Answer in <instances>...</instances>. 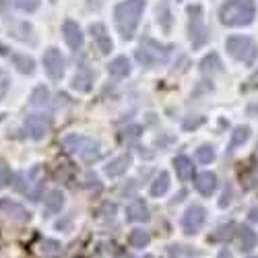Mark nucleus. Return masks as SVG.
<instances>
[{"mask_svg": "<svg viewBox=\"0 0 258 258\" xmlns=\"http://www.w3.org/2000/svg\"><path fill=\"white\" fill-rule=\"evenodd\" d=\"M145 7H147L145 0H124V3H120L116 7L114 21H116V29L122 35V39L128 41L135 37Z\"/></svg>", "mask_w": 258, "mask_h": 258, "instance_id": "1", "label": "nucleus"}, {"mask_svg": "<svg viewBox=\"0 0 258 258\" xmlns=\"http://www.w3.org/2000/svg\"><path fill=\"white\" fill-rule=\"evenodd\" d=\"M256 17L254 0H227L219 11V19L225 27H246Z\"/></svg>", "mask_w": 258, "mask_h": 258, "instance_id": "2", "label": "nucleus"}, {"mask_svg": "<svg viewBox=\"0 0 258 258\" xmlns=\"http://www.w3.org/2000/svg\"><path fill=\"white\" fill-rule=\"evenodd\" d=\"M171 50H174V46H163V44H159V41H155L151 37H145L141 41L139 50L135 52V56L143 67L157 69V67H161V64H165L169 60Z\"/></svg>", "mask_w": 258, "mask_h": 258, "instance_id": "3", "label": "nucleus"}, {"mask_svg": "<svg viewBox=\"0 0 258 258\" xmlns=\"http://www.w3.org/2000/svg\"><path fill=\"white\" fill-rule=\"evenodd\" d=\"M225 50H227V54L231 58L248 64V67H252V64L256 62V58H258V44L248 35H231V37H227Z\"/></svg>", "mask_w": 258, "mask_h": 258, "instance_id": "4", "label": "nucleus"}, {"mask_svg": "<svg viewBox=\"0 0 258 258\" xmlns=\"http://www.w3.org/2000/svg\"><path fill=\"white\" fill-rule=\"evenodd\" d=\"M62 145H64V149H67L69 153L81 157L83 161H93L101 153L99 143L89 139V137H83V135H67L62 139Z\"/></svg>", "mask_w": 258, "mask_h": 258, "instance_id": "5", "label": "nucleus"}, {"mask_svg": "<svg viewBox=\"0 0 258 258\" xmlns=\"http://www.w3.org/2000/svg\"><path fill=\"white\" fill-rule=\"evenodd\" d=\"M188 15H190V23H188V37L190 44L195 50L203 48L209 41V29L203 23V7L201 5H192L188 7Z\"/></svg>", "mask_w": 258, "mask_h": 258, "instance_id": "6", "label": "nucleus"}, {"mask_svg": "<svg viewBox=\"0 0 258 258\" xmlns=\"http://www.w3.org/2000/svg\"><path fill=\"white\" fill-rule=\"evenodd\" d=\"M25 128L31 139H35V141L44 139L52 128V116L50 114H29L25 118Z\"/></svg>", "mask_w": 258, "mask_h": 258, "instance_id": "7", "label": "nucleus"}, {"mask_svg": "<svg viewBox=\"0 0 258 258\" xmlns=\"http://www.w3.org/2000/svg\"><path fill=\"white\" fill-rule=\"evenodd\" d=\"M205 221H207V211H205V207L192 205V207H188L186 213H184L182 227H184V231H186L188 235H192V233L201 231V227L205 225Z\"/></svg>", "mask_w": 258, "mask_h": 258, "instance_id": "8", "label": "nucleus"}, {"mask_svg": "<svg viewBox=\"0 0 258 258\" xmlns=\"http://www.w3.org/2000/svg\"><path fill=\"white\" fill-rule=\"evenodd\" d=\"M64 67H67V62H64V56L56 50V48H48L44 52V69L48 73V77L52 81H60L62 75H64Z\"/></svg>", "mask_w": 258, "mask_h": 258, "instance_id": "9", "label": "nucleus"}, {"mask_svg": "<svg viewBox=\"0 0 258 258\" xmlns=\"http://www.w3.org/2000/svg\"><path fill=\"white\" fill-rule=\"evenodd\" d=\"M21 178L25 180V186H21L19 190L25 192L31 201H39V192L44 188V182H41V167H37V165L31 167L27 174H23Z\"/></svg>", "mask_w": 258, "mask_h": 258, "instance_id": "10", "label": "nucleus"}, {"mask_svg": "<svg viewBox=\"0 0 258 258\" xmlns=\"http://www.w3.org/2000/svg\"><path fill=\"white\" fill-rule=\"evenodd\" d=\"M0 211H3V215H7L9 219L13 221H19V223H25L31 219V213L21 205L17 201H11V199H3L0 201Z\"/></svg>", "mask_w": 258, "mask_h": 258, "instance_id": "11", "label": "nucleus"}, {"mask_svg": "<svg viewBox=\"0 0 258 258\" xmlns=\"http://www.w3.org/2000/svg\"><path fill=\"white\" fill-rule=\"evenodd\" d=\"M62 35H64V41H67V46L71 50H81L83 48V31L81 27L75 23V21H64V25H62Z\"/></svg>", "mask_w": 258, "mask_h": 258, "instance_id": "12", "label": "nucleus"}, {"mask_svg": "<svg viewBox=\"0 0 258 258\" xmlns=\"http://www.w3.org/2000/svg\"><path fill=\"white\" fill-rule=\"evenodd\" d=\"M91 35H93V39H95V44H97V48H99V52L101 54H110L112 52V39H110V33H107V29H105V25L103 23H93L91 25Z\"/></svg>", "mask_w": 258, "mask_h": 258, "instance_id": "13", "label": "nucleus"}, {"mask_svg": "<svg viewBox=\"0 0 258 258\" xmlns=\"http://www.w3.org/2000/svg\"><path fill=\"white\" fill-rule=\"evenodd\" d=\"M195 188L199 195L203 197H211L215 188H217V176L213 174V171H203V174H199L195 178Z\"/></svg>", "mask_w": 258, "mask_h": 258, "instance_id": "14", "label": "nucleus"}, {"mask_svg": "<svg viewBox=\"0 0 258 258\" xmlns=\"http://www.w3.org/2000/svg\"><path fill=\"white\" fill-rule=\"evenodd\" d=\"M91 87H93V73L89 71V67L81 64L77 75L73 77V89L87 93V91H91Z\"/></svg>", "mask_w": 258, "mask_h": 258, "instance_id": "15", "label": "nucleus"}, {"mask_svg": "<svg viewBox=\"0 0 258 258\" xmlns=\"http://www.w3.org/2000/svg\"><path fill=\"white\" fill-rule=\"evenodd\" d=\"M131 163H133V157H131V153L120 155V157L112 159L110 163L105 165V176H110V178H120L122 174H126V169L131 167Z\"/></svg>", "mask_w": 258, "mask_h": 258, "instance_id": "16", "label": "nucleus"}, {"mask_svg": "<svg viewBox=\"0 0 258 258\" xmlns=\"http://www.w3.org/2000/svg\"><path fill=\"white\" fill-rule=\"evenodd\" d=\"M62 207H64V195H62L60 190H50L46 201H44V213H46V217L60 213Z\"/></svg>", "mask_w": 258, "mask_h": 258, "instance_id": "17", "label": "nucleus"}, {"mask_svg": "<svg viewBox=\"0 0 258 258\" xmlns=\"http://www.w3.org/2000/svg\"><path fill=\"white\" fill-rule=\"evenodd\" d=\"M238 242H240V250L242 252H250L258 244V235H256V231H252V227L242 225L238 229Z\"/></svg>", "mask_w": 258, "mask_h": 258, "instance_id": "18", "label": "nucleus"}, {"mask_svg": "<svg viewBox=\"0 0 258 258\" xmlns=\"http://www.w3.org/2000/svg\"><path fill=\"white\" fill-rule=\"evenodd\" d=\"M107 73H110L114 79H124L131 75V62H128L126 56H118L110 62V67H107Z\"/></svg>", "mask_w": 258, "mask_h": 258, "instance_id": "19", "label": "nucleus"}, {"mask_svg": "<svg viewBox=\"0 0 258 258\" xmlns=\"http://www.w3.org/2000/svg\"><path fill=\"white\" fill-rule=\"evenodd\" d=\"M126 219L128 221H149V207L143 201H135L126 209Z\"/></svg>", "mask_w": 258, "mask_h": 258, "instance_id": "20", "label": "nucleus"}, {"mask_svg": "<svg viewBox=\"0 0 258 258\" xmlns=\"http://www.w3.org/2000/svg\"><path fill=\"white\" fill-rule=\"evenodd\" d=\"M174 167H176V174L182 182H188L192 178V174H195V165H192V161L186 157V155H180L174 159Z\"/></svg>", "mask_w": 258, "mask_h": 258, "instance_id": "21", "label": "nucleus"}, {"mask_svg": "<svg viewBox=\"0 0 258 258\" xmlns=\"http://www.w3.org/2000/svg\"><path fill=\"white\" fill-rule=\"evenodd\" d=\"M11 60H13V64L17 67L19 73H23V75H33V71H35V62H33V58H29V56H25V54H11Z\"/></svg>", "mask_w": 258, "mask_h": 258, "instance_id": "22", "label": "nucleus"}, {"mask_svg": "<svg viewBox=\"0 0 258 258\" xmlns=\"http://www.w3.org/2000/svg\"><path fill=\"white\" fill-rule=\"evenodd\" d=\"M250 139V126H238L231 133V141H229V153H233L238 147H242L246 141Z\"/></svg>", "mask_w": 258, "mask_h": 258, "instance_id": "23", "label": "nucleus"}, {"mask_svg": "<svg viewBox=\"0 0 258 258\" xmlns=\"http://www.w3.org/2000/svg\"><path fill=\"white\" fill-rule=\"evenodd\" d=\"M167 190H169V174H167V171H161V174L151 184V197H155V199L163 197Z\"/></svg>", "mask_w": 258, "mask_h": 258, "instance_id": "24", "label": "nucleus"}, {"mask_svg": "<svg viewBox=\"0 0 258 258\" xmlns=\"http://www.w3.org/2000/svg\"><path fill=\"white\" fill-rule=\"evenodd\" d=\"M157 21H159L161 29L165 33H169V29H171V11H169L167 0H163V3L157 7Z\"/></svg>", "mask_w": 258, "mask_h": 258, "instance_id": "25", "label": "nucleus"}, {"mask_svg": "<svg viewBox=\"0 0 258 258\" xmlns=\"http://www.w3.org/2000/svg\"><path fill=\"white\" fill-rule=\"evenodd\" d=\"M201 71L207 75H213V73H219L221 71V60H219V56L215 54V52H211L209 56H205L203 58V62H201Z\"/></svg>", "mask_w": 258, "mask_h": 258, "instance_id": "26", "label": "nucleus"}, {"mask_svg": "<svg viewBox=\"0 0 258 258\" xmlns=\"http://www.w3.org/2000/svg\"><path fill=\"white\" fill-rule=\"evenodd\" d=\"M149 242H151V235H149L147 231H143V229H133L131 235H128V244H131L133 248H147Z\"/></svg>", "mask_w": 258, "mask_h": 258, "instance_id": "27", "label": "nucleus"}, {"mask_svg": "<svg viewBox=\"0 0 258 258\" xmlns=\"http://www.w3.org/2000/svg\"><path fill=\"white\" fill-rule=\"evenodd\" d=\"M60 242H56V240H41L39 244H37V252L39 254H44V256H54V254H58L60 252Z\"/></svg>", "mask_w": 258, "mask_h": 258, "instance_id": "28", "label": "nucleus"}, {"mask_svg": "<svg viewBox=\"0 0 258 258\" xmlns=\"http://www.w3.org/2000/svg\"><path fill=\"white\" fill-rule=\"evenodd\" d=\"M215 159V149L211 145H203L197 149V161L199 163H211Z\"/></svg>", "mask_w": 258, "mask_h": 258, "instance_id": "29", "label": "nucleus"}, {"mask_svg": "<svg viewBox=\"0 0 258 258\" xmlns=\"http://www.w3.org/2000/svg\"><path fill=\"white\" fill-rule=\"evenodd\" d=\"M48 99H50V91L46 87H37L33 91V95H31V103L33 105H46Z\"/></svg>", "mask_w": 258, "mask_h": 258, "instance_id": "30", "label": "nucleus"}, {"mask_svg": "<svg viewBox=\"0 0 258 258\" xmlns=\"http://www.w3.org/2000/svg\"><path fill=\"white\" fill-rule=\"evenodd\" d=\"M39 3L41 0H13V5L21 11H25V13H33L39 9Z\"/></svg>", "mask_w": 258, "mask_h": 258, "instance_id": "31", "label": "nucleus"}, {"mask_svg": "<svg viewBox=\"0 0 258 258\" xmlns=\"http://www.w3.org/2000/svg\"><path fill=\"white\" fill-rule=\"evenodd\" d=\"M9 89H11V77L5 71H0V99L7 97Z\"/></svg>", "mask_w": 258, "mask_h": 258, "instance_id": "32", "label": "nucleus"}, {"mask_svg": "<svg viewBox=\"0 0 258 258\" xmlns=\"http://www.w3.org/2000/svg\"><path fill=\"white\" fill-rule=\"evenodd\" d=\"M231 229H233V225H231V223H227V225H221V227L217 229L219 233L215 235V238H217V240H231V235H233V233H231Z\"/></svg>", "mask_w": 258, "mask_h": 258, "instance_id": "33", "label": "nucleus"}, {"mask_svg": "<svg viewBox=\"0 0 258 258\" xmlns=\"http://www.w3.org/2000/svg\"><path fill=\"white\" fill-rule=\"evenodd\" d=\"M203 122H205V118H201V116L199 118H186L182 126H184V131H195V128L201 126Z\"/></svg>", "mask_w": 258, "mask_h": 258, "instance_id": "34", "label": "nucleus"}, {"mask_svg": "<svg viewBox=\"0 0 258 258\" xmlns=\"http://www.w3.org/2000/svg\"><path fill=\"white\" fill-rule=\"evenodd\" d=\"M9 180H11V171H9V167L0 163V188L7 186V184H9Z\"/></svg>", "mask_w": 258, "mask_h": 258, "instance_id": "35", "label": "nucleus"}, {"mask_svg": "<svg viewBox=\"0 0 258 258\" xmlns=\"http://www.w3.org/2000/svg\"><path fill=\"white\" fill-rule=\"evenodd\" d=\"M258 87V71L248 79V89H256Z\"/></svg>", "mask_w": 258, "mask_h": 258, "instance_id": "36", "label": "nucleus"}, {"mask_svg": "<svg viewBox=\"0 0 258 258\" xmlns=\"http://www.w3.org/2000/svg\"><path fill=\"white\" fill-rule=\"evenodd\" d=\"M250 221H258V209H252L250 211Z\"/></svg>", "mask_w": 258, "mask_h": 258, "instance_id": "37", "label": "nucleus"}, {"mask_svg": "<svg viewBox=\"0 0 258 258\" xmlns=\"http://www.w3.org/2000/svg\"><path fill=\"white\" fill-rule=\"evenodd\" d=\"M217 258H231V252H227V250H221Z\"/></svg>", "mask_w": 258, "mask_h": 258, "instance_id": "38", "label": "nucleus"}, {"mask_svg": "<svg viewBox=\"0 0 258 258\" xmlns=\"http://www.w3.org/2000/svg\"><path fill=\"white\" fill-rule=\"evenodd\" d=\"M248 112H250V114H254V112H258V105H250V107H248Z\"/></svg>", "mask_w": 258, "mask_h": 258, "instance_id": "39", "label": "nucleus"}, {"mask_svg": "<svg viewBox=\"0 0 258 258\" xmlns=\"http://www.w3.org/2000/svg\"><path fill=\"white\" fill-rule=\"evenodd\" d=\"M145 258H151V256H145Z\"/></svg>", "mask_w": 258, "mask_h": 258, "instance_id": "40", "label": "nucleus"}]
</instances>
